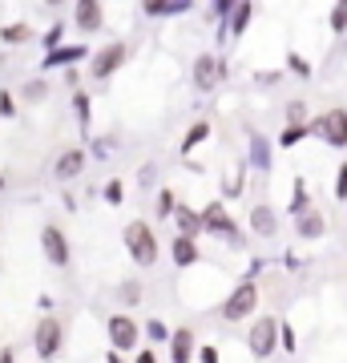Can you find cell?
<instances>
[{
    "label": "cell",
    "mask_w": 347,
    "mask_h": 363,
    "mask_svg": "<svg viewBox=\"0 0 347 363\" xmlns=\"http://www.w3.org/2000/svg\"><path fill=\"white\" fill-rule=\"evenodd\" d=\"M77 25L85 28V33H93V28H101V4H93V0L77 4Z\"/></svg>",
    "instance_id": "obj_18"
},
{
    "label": "cell",
    "mask_w": 347,
    "mask_h": 363,
    "mask_svg": "<svg viewBox=\"0 0 347 363\" xmlns=\"http://www.w3.org/2000/svg\"><path fill=\"white\" fill-rule=\"evenodd\" d=\"M121 61H126V45H109V49H101L97 57H93V77H109Z\"/></svg>",
    "instance_id": "obj_9"
},
{
    "label": "cell",
    "mask_w": 347,
    "mask_h": 363,
    "mask_svg": "<svg viewBox=\"0 0 347 363\" xmlns=\"http://www.w3.org/2000/svg\"><path fill=\"white\" fill-rule=\"evenodd\" d=\"M250 13H255L250 4H234V13H231V33H234V37H243V33H246V25H250Z\"/></svg>",
    "instance_id": "obj_21"
},
{
    "label": "cell",
    "mask_w": 347,
    "mask_h": 363,
    "mask_svg": "<svg viewBox=\"0 0 347 363\" xmlns=\"http://www.w3.org/2000/svg\"><path fill=\"white\" fill-rule=\"evenodd\" d=\"M303 206H307V190H303V178H299L295 182V202H291V214L299 218V214H303Z\"/></svg>",
    "instance_id": "obj_25"
},
{
    "label": "cell",
    "mask_w": 347,
    "mask_h": 363,
    "mask_svg": "<svg viewBox=\"0 0 347 363\" xmlns=\"http://www.w3.org/2000/svg\"><path fill=\"white\" fill-rule=\"evenodd\" d=\"M109 363H121V359H117V355H109Z\"/></svg>",
    "instance_id": "obj_42"
},
{
    "label": "cell",
    "mask_w": 347,
    "mask_h": 363,
    "mask_svg": "<svg viewBox=\"0 0 347 363\" xmlns=\"http://www.w3.org/2000/svg\"><path fill=\"white\" fill-rule=\"evenodd\" d=\"M105 198H109V202H121V186H117V182H109V186H105Z\"/></svg>",
    "instance_id": "obj_36"
},
{
    "label": "cell",
    "mask_w": 347,
    "mask_h": 363,
    "mask_svg": "<svg viewBox=\"0 0 347 363\" xmlns=\"http://www.w3.org/2000/svg\"><path fill=\"white\" fill-rule=\"evenodd\" d=\"M174 262L178 267H190V262H198V247H194V238H174Z\"/></svg>",
    "instance_id": "obj_19"
},
{
    "label": "cell",
    "mask_w": 347,
    "mask_h": 363,
    "mask_svg": "<svg viewBox=\"0 0 347 363\" xmlns=\"http://www.w3.org/2000/svg\"><path fill=\"white\" fill-rule=\"evenodd\" d=\"M202 222L210 234H222L226 242H234V247H243V234H238V226L231 222V214H226V206L222 202H210V206L202 210Z\"/></svg>",
    "instance_id": "obj_4"
},
{
    "label": "cell",
    "mask_w": 347,
    "mask_h": 363,
    "mask_svg": "<svg viewBox=\"0 0 347 363\" xmlns=\"http://www.w3.org/2000/svg\"><path fill=\"white\" fill-rule=\"evenodd\" d=\"M73 105H77V121L89 125V97H85V93H73Z\"/></svg>",
    "instance_id": "obj_23"
},
{
    "label": "cell",
    "mask_w": 347,
    "mask_h": 363,
    "mask_svg": "<svg viewBox=\"0 0 347 363\" xmlns=\"http://www.w3.org/2000/svg\"><path fill=\"white\" fill-rule=\"evenodd\" d=\"M126 247H129V259L138 267H154L158 262V238L145 222H129L126 226Z\"/></svg>",
    "instance_id": "obj_1"
},
{
    "label": "cell",
    "mask_w": 347,
    "mask_h": 363,
    "mask_svg": "<svg viewBox=\"0 0 347 363\" xmlns=\"http://www.w3.org/2000/svg\"><path fill=\"white\" fill-rule=\"evenodd\" d=\"M250 230L263 234V238H270V234L279 230V218H275L267 206H255V210H250Z\"/></svg>",
    "instance_id": "obj_15"
},
{
    "label": "cell",
    "mask_w": 347,
    "mask_h": 363,
    "mask_svg": "<svg viewBox=\"0 0 347 363\" xmlns=\"http://www.w3.org/2000/svg\"><path fill=\"white\" fill-rule=\"evenodd\" d=\"M33 343H37V355H40V359L57 355V347H61V323H57L53 315H45V319L37 323V335H33Z\"/></svg>",
    "instance_id": "obj_6"
},
{
    "label": "cell",
    "mask_w": 347,
    "mask_h": 363,
    "mask_svg": "<svg viewBox=\"0 0 347 363\" xmlns=\"http://www.w3.org/2000/svg\"><path fill=\"white\" fill-rule=\"evenodd\" d=\"M0 186H4V178H0Z\"/></svg>",
    "instance_id": "obj_43"
},
{
    "label": "cell",
    "mask_w": 347,
    "mask_h": 363,
    "mask_svg": "<svg viewBox=\"0 0 347 363\" xmlns=\"http://www.w3.org/2000/svg\"><path fill=\"white\" fill-rule=\"evenodd\" d=\"M206 138H210V125H206V121H198V125H194V130L186 133V142H182V154H190L194 145L206 142Z\"/></svg>",
    "instance_id": "obj_22"
},
{
    "label": "cell",
    "mask_w": 347,
    "mask_h": 363,
    "mask_svg": "<svg viewBox=\"0 0 347 363\" xmlns=\"http://www.w3.org/2000/svg\"><path fill=\"white\" fill-rule=\"evenodd\" d=\"M202 363H219V351H214V347H202Z\"/></svg>",
    "instance_id": "obj_38"
},
{
    "label": "cell",
    "mask_w": 347,
    "mask_h": 363,
    "mask_svg": "<svg viewBox=\"0 0 347 363\" xmlns=\"http://www.w3.org/2000/svg\"><path fill=\"white\" fill-rule=\"evenodd\" d=\"M283 347L295 351V331H291V327H283Z\"/></svg>",
    "instance_id": "obj_37"
},
{
    "label": "cell",
    "mask_w": 347,
    "mask_h": 363,
    "mask_svg": "<svg viewBox=\"0 0 347 363\" xmlns=\"http://www.w3.org/2000/svg\"><path fill=\"white\" fill-rule=\"evenodd\" d=\"M303 117H307V105H303V101L287 105V121H291V125H303Z\"/></svg>",
    "instance_id": "obj_24"
},
{
    "label": "cell",
    "mask_w": 347,
    "mask_h": 363,
    "mask_svg": "<svg viewBox=\"0 0 347 363\" xmlns=\"http://www.w3.org/2000/svg\"><path fill=\"white\" fill-rule=\"evenodd\" d=\"M299 138H307V125H291V130L283 133V145H295Z\"/></svg>",
    "instance_id": "obj_29"
},
{
    "label": "cell",
    "mask_w": 347,
    "mask_h": 363,
    "mask_svg": "<svg viewBox=\"0 0 347 363\" xmlns=\"http://www.w3.org/2000/svg\"><path fill=\"white\" fill-rule=\"evenodd\" d=\"M85 45H65V49H53L49 57H45V69H53V65H73V61H81L85 57Z\"/></svg>",
    "instance_id": "obj_16"
},
{
    "label": "cell",
    "mask_w": 347,
    "mask_h": 363,
    "mask_svg": "<svg viewBox=\"0 0 347 363\" xmlns=\"http://www.w3.org/2000/svg\"><path fill=\"white\" fill-rule=\"evenodd\" d=\"M331 28H335V33H343V28H347V4H335V9H331Z\"/></svg>",
    "instance_id": "obj_26"
},
{
    "label": "cell",
    "mask_w": 347,
    "mask_h": 363,
    "mask_svg": "<svg viewBox=\"0 0 347 363\" xmlns=\"http://www.w3.org/2000/svg\"><path fill=\"white\" fill-rule=\"evenodd\" d=\"M0 37H4V40H28V28H25V25H16V28H4Z\"/></svg>",
    "instance_id": "obj_32"
},
{
    "label": "cell",
    "mask_w": 347,
    "mask_h": 363,
    "mask_svg": "<svg viewBox=\"0 0 347 363\" xmlns=\"http://www.w3.org/2000/svg\"><path fill=\"white\" fill-rule=\"evenodd\" d=\"M0 363H16V351L9 347V351H0Z\"/></svg>",
    "instance_id": "obj_40"
},
{
    "label": "cell",
    "mask_w": 347,
    "mask_h": 363,
    "mask_svg": "<svg viewBox=\"0 0 347 363\" xmlns=\"http://www.w3.org/2000/svg\"><path fill=\"white\" fill-rule=\"evenodd\" d=\"M279 339H283V327L275 323L270 315H263V319H258V323L250 327L246 343H250V351H255L258 359H263V355H270V351H275V343H279Z\"/></svg>",
    "instance_id": "obj_3"
},
{
    "label": "cell",
    "mask_w": 347,
    "mask_h": 363,
    "mask_svg": "<svg viewBox=\"0 0 347 363\" xmlns=\"http://www.w3.org/2000/svg\"><path fill=\"white\" fill-rule=\"evenodd\" d=\"M315 133H319L331 150H343V145H347V113H343V109L323 113L319 121H315Z\"/></svg>",
    "instance_id": "obj_5"
},
{
    "label": "cell",
    "mask_w": 347,
    "mask_h": 363,
    "mask_svg": "<svg viewBox=\"0 0 347 363\" xmlns=\"http://www.w3.org/2000/svg\"><path fill=\"white\" fill-rule=\"evenodd\" d=\"M250 162H255L263 174H270V142L263 138V133H255V138H250Z\"/></svg>",
    "instance_id": "obj_17"
},
{
    "label": "cell",
    "mask_w": 347,
    "mask_h": 363,
    "mask_svg": "<svg viewBox=\"0 0 347 363\" xmlns=\"http://www.w3.org/2000/svg\"><path fill=\"white\" fill-rule=\"evenodd\" d=\"M214 81H219V61H214V52H202L194 61V85L198 89H214Z\"/></svg>",
    "instance_id": "obj_10"
},
{
    "label": "cell",
    "mask_w": 347,
    "mask_h": 363,
    "mask_svg": "<svg viewBox=\"0 0 347 363\" xmlns=\"http://www.w3.org/2000/svg\"><path fill=\"white\" fill-rule=\"evenodd\" d=\"M255 303H258V286L246 279V283H238L234 286V295L222 303V319H231V323H238L243 315H250L255 311Z\"/></svg>",
    "instance_id": "obj_2"
},
{
    "label": "cell",
    "mask_w": 347,
    "mask_h": 363,
    "mask_svg": "<svg viewBox=\"0 0 347 363\" xmlns=\"http://www.w3.org/2000/svg\"><path fill=\"white\" fill-rule=\"evenodd\" d=\"M0 113H4V117H13V113H16V101H13V93H9V89L0 93Z\"/></svg>",
    "instance_id": "obj_30"
},
{
    "label": "cell",
    "mask_w": 347,
    "mask_h": 363,
    "mask_svg": "<svg viewBox=\"0 0 347 363\" xmlns=\"http://www.w3.org/2000/svg\"><path fill=\"white\" fill-rule=\"evenodd\" d=\"M222 194H226V198H238V194H243V174L226 182V186H222Z\"/></svg>",
    "instance_id": "obj_31"
},
{
    "label": "cell",
    "mask_w": 347,
    "mask_h": 363,
    "mask_svg": "<svg viewBox=\"0 0 347 363\" xmlns=\"http://www.w3.org/2000/svg\"><path fill=\"white\" fill-rule=\"evenodd\" d=\"M40 247H45L53 267H65V262H69V242H65V234L57 230V226H45V230H40Z\"/></svg>",
    "instance_id": "obj_8"
},
{
    "label": "cell",
    "mask_w": 347,
    "mask_h": 363,
    "mask_svg": "<svg viewBox=\"0 0 347 363\" xmlns=\"http://www.w3.org/2000/svg\"><path fill=\"white\" fill-rule=\"evenodd\" d=\"M81 166H85V154H81V150H65V154L57 157V178H61V182L77 178Z\"/></svg>",
    "instance_id": "obj_12"
},
{
    "label": "cell",
    "mask_w": 347,
    "mask_h": 363,
    "mask_svg": "<svg viewBox=\"0 0 347 363\" xmlns=\"http://www.w3.org/2000/svg\"><path fill=\"white\" fill-rule=\"evenodd\" d=\"M109 343H114L117 351L138 347V323H133L129 315H114V319H109Z\"/></svg>",
    "instance_id": "obj_7"
},
{
    "label": "cell",
    "mask_w": 347,
    "mask_h": 363,
    "mask_svg": "<svg viewBox=\"0 0 347 363\" xmlns=\"http://www.w3.org/2000/svg\"><path fill=\"white\" fill-rule=\"evenodd\" d=\"M150 335H154V339H170V335H166V327H162V323H150Z\"/></svg>",
    "instance_id": "obj_39"
},
{
    "label": "cell",
    "mask_w": 347,
    "mask_h": 363,
    "mask_svg": "<svg viewBox=\"0 0 347 363\" xmlns=\"http://www.w3.org/2000/svg\"><path fill=\"white\" fill-rule=\"evenodd\" d=\"M335 198H347V166H339V182H335Z\"/></svg>",
    "instance_id": "obj_33"
},
{
    "label": "cell",
    "mask_w": 347,
    "mask_h": 363,
    "mask_svg": "<svg viewBox=\"0 0 347 363\" xmlns=\"http://www.w3.org/2000/svg\"><path fill=\"white\" fill-rule=\"evenodd\" d=\"M138 363H158V359L150 355V351H142V355H138Z\"/></svg>",
    "instance_id": "obj_41"
},
{
    "label": "cell",
    "mask_w": 347,
    "mask_h": 363,
    "mask_svg": "<svg viewBox=\"0 0 347 363\" xmlns=\"http://www.w3.org/2000/svg\"><path fill=\"white\" fill-rule=\"evenodd\" d=\"M190 4L186 0H174V4H166V0H150V4H142L145 16H170V13H186Z\"/></svg>",
    "instance_id": "obj_20"
},
{
    "label": "cell",
    "mask_w": 347,
    "mask_h": 363,
    "mask_svg": "<svg viewBox=\"0 0 347 363\" xmlns=\"http://www.w3.org/2000/svg\"><path fill=\"white\" fill-rule=\"evenodd\" d=\"M93 154L109 157V154H114V138H97V142H93Z\"/></svg>",
    "instance_id": "obj_27"
},
{
    "label": "cell",
    "mask_w": 347,
    "mask_h": 363,
    "mask_svg": "<svg viewBox=\"0 0 347 363\" xmlns=\"http://www.w3.org/2000/svg\"><path fill=\"white\" fill-rule=\"evenodd\" d=\"M174 218H178V226H182V238H194L198 230H206L202 214H198V210H190V206H178V210H174Z\"/></svg>",
    "instance_id": "obj_14"
},
{
    "label": "cell",
    "mask_w": 347,
    "mask_h": 363,
    "mask_svg": "<svg viewBox=\"0 0 347 363\" xmlns=\"http://www.w3.org/2000/svg\"><path fill=\"white\" fill-rule=\"evenodd\" d=\"M170 351H174V363H190V351H194V331L190 327H178L170 335Z\"/></svg>",
    "instance_id": "obj_11"
},
{
    "label": "cell",
    "mask_w": 347,
    "mask_h": 363,
    "mask_svg": "<svg viewBox=\"0 0 347 363\" xmlns=\"http://www.w3.org/2000/svg\"><path fill=\"white\" fill-rule=\"evenodd\" d=\"M40 93H45V81H33V85L25 89V97H28V101H37Z\"/></svg>",
    "instance_id": "obj_35"
},
{
    "label": "cell",
    "mask_w": 347,
    "mask_h": 363,
    "mask_svg": "<svg viewBox=\"0 0 347 363\" xmlns=\"http://www.w3.org/2000/svg\"><path fill=\"white\" fill-rule=\"evenodd\" d=\"M287 65L295 69V73H303V77H307V73H311V69H307V61H303V57H295V52L287 57Z\"/></svg>",
    "instance_id": "obj_34"
},
{
    "label": "cell",
    "mask_w": 347,
    "mask_h": 363,
    "mask_svg": "<svg viewBox=\"0 0 347 363\" xmlns=\"http://www.w3.org/2000/svg\"><path fill=\"white\" fill-rule=\"evenodd\" d=\"M158 214H166V218H174V194H170V190H166L162 198H158Z\"/></svg>",
    "instance_id": "obj_28"
},
{
    "label": "cell",
    "mask_w": 347,
    "mask_h": 363,
    "mask_svg": "<svg viewBox=\"0 0 347 363\" xmlns=\"http://www.w3.org/2000/svg\"><path fill=\"white\" fill-rule=\"evenodd\" d=\"M295 230H299V238H319V234L327 230V222H323V214H315V210H303L295 218Z\"/></svg>",
    "instance_id": "obj_13"
}]
</instances>
